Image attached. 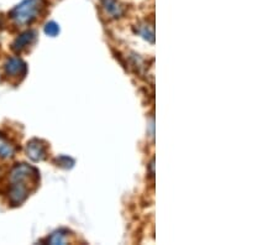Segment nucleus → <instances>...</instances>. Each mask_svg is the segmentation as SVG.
<instances>
[{
  "label": "nucleus",
  "mask_w": 278,
  "mask_h": 245,
  "mask_svg": "<svg viewBox=\"0 0 278 245\" xmlns=\"http://www.w3.org/2000/svg\"><path fill=\"white\" fill-rule=\"evenodd\" d=\"M45 6V0H24L10 11V17L17 25L31 24L40 16Z\"/></svg>",
  "instance_id": "1"
},
{
  "label": "nucleus",
  "mask_w": 278,
  "mask_h": 245,
  "mask_svg": "<svg viewBox=\"0 0 278 245\" xmlns=\"http://www.w3.org/2000/svg\"><path fill=\"white\" fill-rule=\"evenodd\" d=\"M5 73L10 77H19L25 76L26 73V63L19 57H11L9 58L4 64Z\"/></svg>",
  "instance_id": "2"
},
{
  "label": "nucleus",
  "mask_w": 278,
  "mask_h": 245,
  "mask_svg": "<svg viewBox=\"0 0 278 245\" xmlns=\"http://www.w3.org/2000/svg\"><path fill=\"white\" fill-rule=\"evenodd\" d=\"M27 156L30 157L32 161H42L46 157V146L41 143L40 140H31L26 146Z\"/></svg>",
  "instance_id": "3"
},
{
  "label": "nucleus",
  "mask_w": 278,
  "mask_h": 245,
  "mask_svg": "<svg viewBox=\"0 0 278 245\" xmlns=\"http://www.w3.org/2000/svg\"><path fill=\"white\" fill-rule=\"evenodd\" d=\"M36 40V32L35 31L30 30L26 32L21 33L19 37H16V40L12 42V50L15 52H21L22 50H25L26 47H29L30 45H32Z\"/></svg>",
  "instance_id": "4"
},
{
  "label": "nucleus",
  "mask_w": 278,
  "mask_h": 245,
  "mask_svg": "<svg viewBox=\"0 0 278 245\" xmlns=\"http://www.w3.org/2000/svg\"><path fill=\"white\" fill-rule=\"evenodd\" d=\"M104 9L113 17H120L124 14V6L117 0H102Z\"/></svg>",
  "instance_id": "5"
},
{
  "label": "nucleus",
  "mask_w": 278,
  "mask_h": 245,
  "mask_svg": "<svg viewBox=\"0 0 278 245\" xmlns=\"http://www.w3.org/2000/svg\"><path fill=\"white\" fill-rule=\"evenodd\" d=\"M15 148L4 135L0 134V157L1 159H10L14 156Z\"/></svg>",
  "instance_id": "6"
},
{
  "label": "nucleus",
  "mask_w": 278,
  "mask_h": 245,
  "mask_svg": "<svg viewBox=\"0 0 278 245\" xmlns=\"http://www.w3.org/2000/svg\"><path fill=\"white\" fill-rule=\"evenodd\" d=\"M139 32H140V35L142 36L145 40H148L150 42H153V41H154V32H153L152 25H148V24L141 25Z\"/></svg>",
  "instance_id": "7"
},
{
  "label": "nucleus",
  "mask_w": 278,
  "mask_h": 245,
  "mask_svg": "<svg viewBox=\"0 0 278 245\" xmlns=\"http://www.w3.org/2000/svg\"><path fill=\"white\" fill-rule=\"evenodd\" d=\"M67 239V232L66 231H58L55 232L53 234H51L50 238L47 239V242L50 244H64Z\"/></svg>",
  "instance_id": "8"
},
{
  "label": "nucleus",
  "mask_w": 278,
  "mask_h": 245,
  "mask_svg": "<svg viewBox=\"0 0 278 245\" xmlns=\"http://www.w3.org/2000/svg\"><path fill=\"white\" fill-rule=\"evenodd\" d=\"M45 32H46V35L52 36L53 37V36L58 35V32H60V26H58V25L53 21L47 22L45 26Z\"/></svg>",
  "instance_id": "9"
},
{
  "label": "nucleus",
  "mask_w": 278,
  "mask_h": 245,
  "mask_svg": "<svg viewBox=\"0 0 278 245\" xmlns=\"http://www.w3.org/2000/svg\"><path fill=\"white\" fill-rule=\"evenodd\" d=\"M57 164L60 165L62 167H66V169H68V167H72L73 166V160L69 159V157L67 156H61L60 159H57Z\"/></svg>",
  "instance_id": "10"
}]
</instances>
